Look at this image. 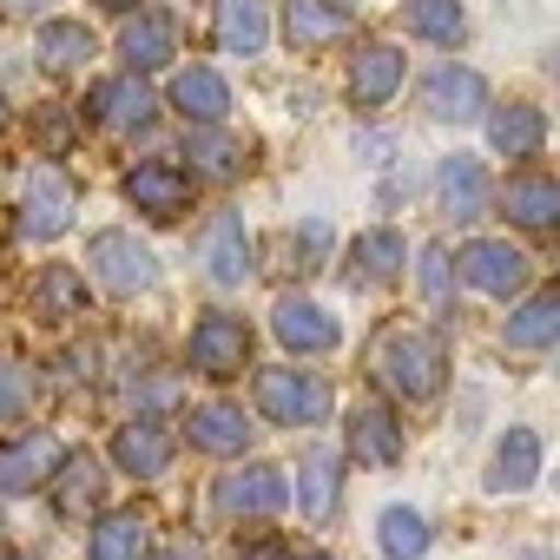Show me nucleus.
I'll return each instance as SVG.
<instances>
[{
	"label": "nucleus",
	"mask_w": 560,
	"mask_h": 560,
	"mask_svg": "<svg viewBox=\"0 0 560 560\" xmlns=\"http://www.w3.org/2000/svg\"><path fill=\"white\" fill-rule=\"evenodd\" d=\"M40 317L47 324H67V317H86V284H80V277L67 270V264H54L47 277H40Z\"/></svg>",
	"instance_id": "32"
},
{
	"label": "nucleus",
	"mask_w": 560,
	"mask_h": 560,
	"mask_svg": "<svg viewBox=\"0 0 560 560\" xmlns=\"http://www.w3.org/2000/svg\"><path fill=\"white\" fill-rule=\"evenodd\" d=\"M60 514H93L100 508V494H106V475H100V462L93 455H60Z\"/></svg>",
	"instance_id": "27"
},
{
	"label": "nucleus",
	"mask_w": 560,
	"mask_h": 560,
	"mask_svg": "<svg viewBox=\"0 0 560 560\" xmlns=\"http://www.w3.org/2000/svg\"><path fill=\"white\" fill-rule=\"evenodd\" d=\"M357 270L370 277V284L396 277V270H402V237H396V231H363V237H357Z\"/></svg>",
	"instance_id": "34"
},
{
	"label": "nucleus",
	"mask_w": 560,
	"mask_h": 560,
	"mask_svg": "<svg viewBox=\"0 0 560 560\" xmlns=\"http://www.w3.org/2000/svg\"><path fill=\"white\" fill-rule=\"evenodd\" d=\"M205 270L218 277V284H244L250 277V237H244V224L231 211L211 218V231H205Z\"/></svg>",
	"instance_id": "24"
},
{
	"label": "nucleus",
	"mask_w": 560,
	"mask_h": 560,
	"mask_svg": "<svg viewBox=\"0 0 560 560\" xmlns=\"http://www.w3.org/2000/svg\"><path fill=\"white\" fill-rule=\"evenodd\" d=\"M8 8H21V14H34V8H47V0H8Z\"/></svg>",
	"instance_id": "41"
},
{
	"label": "nucleus",
	"mask_w": 560,
	"mask_h": 560,
	"mask_svg": "<svg viewBox=\"0 0 560 560\" xmlns=\"http://www.w3.org/2000/svg\"><path fill=\"white\" fill-rule=\"evenodd\" d=\"M298 501L311 521H324L337 508V448H311L304 468H298Z\"/></svg>",
	"instance_id": "30"
},
{
	"label": "nucleus",
	"mask_w": 560,
	"mask_h": 560,
	"mask_svg": "<svg viewBox=\"0 0 560 560\" xmlns=\"http://www.w3.org/2000/svg\"><path fill=\"white\" fill-rule=\"evenodd\" d=\"M540 139H547L540 106L508 100V106H494V113H488V145H494L501 159H534V152H540Z\"/></svg>",
	"instance_id": "17"
},
{
	"label": "nucleus",
	"mask_w": 560,
	"mask_h": 560,
	"mask_svg": "<svg viewBox=\"0 0 560 560\" xmlns=\"http://www.w3.org/2000/svg\"><path fill=\"white\" fill-rule=\"evenodd\" d=\"M435 198H442V211H448V218H462V224H468V218H481V211H488L494 185H488V172H481L475 159H462V152H455V159H442V172H435Z\"/></svg>",
	"instance_id": "14"
},
{
	"label": "nucleus",
	"mask_w": 560,
	"mask_h": 560,
	"mask_svg": "<svg viewBox=\"0 0 560 560\" xmlns=\"http://www.w3.org/2000/svg\"><path fill=\"white\" fill-rule=\"evenodd\" d=\"M93 560H145V514L119 508L93 527Z\"/></svg>",
	"instance_id": "28"
},
{
	"label": "nucleus",
	"mask_w": 560,
	"mask_h": 560,
	"mask_svg": "<svg viewBox=\"0 0 560 560\" xmlns=\"http://www.w3.org/2000/svg\"><path fill=\"white\" fill-rule=\"evenodd\" d=\"M237 560H291L284 547H250V553H237Z\"/></svg>",
	"instance_id": "39"
},
{
	"label": "nucleus",
	"mask_w": 560,
	"mask_h": 560,
	"mask_svg": "<svg viewBox=\"0 0 560 560\" xmlns=\"http://www.w3.org/2000/svg\"><path fill=\"white\" fill-rule=\"evenodd\" d=\"M534 475H540V435L534 429H508L501 448H494V462H488V488L494 494H521Z\"/></svg>",
	"instance_id": "22"
},
{
	"label": "nucleus",
	"mask_w": 560,
	"mask_h": 560,
	"mask_svg": "<svg viewBox=\"0 0 560 560\" xmlns=\"http://www.w3.org/2000/svg\"><path fill=\"white\" fill-rule=\"evenodd\" d=\"M264 40H270V8L264 0H218V47L224 54L250 60V54H264Z\"/></svg>",
	"instance_id": "18"
},
{
	"label": "nucleus",
	"mask_w": 560,
	"mask_h": 560,
	"mask_svg": "<svg viewBox=\"0 0 560 560\" xmlns=\"http://www.w3.org/2000/svg\"><path fill=\"white\" fill-rule=\"evenodd\" d=\"M0 132H8V100H0Z\"/></svg>",
	"instance_id": "42"
},
{
	"label": "nucleus",
	"mask_w": 560,
	"mask_h": 560,
	"mask_svg": "<svg viewBox=\"0 0 560 560\" xmlns=\"http://www.w3.org/2000/svg\"><path fill=\"white\" fill-rule=\"evenodd\" d=\"M462 27H468L462 0H409V34H422V40H435V47H455Z\"/></svg>",
	"instance_id": "31"
},
{
	"label": "nucleus",
	"mask_w": 560,
	"mask_h": 560,
	"mask_svg": "<svg viewBox=\"0 0 560 560\" xmlns=\"http://www.w3.org/2000/svg\"><path fill=\"white\" fill-rule=\"evenodd\" d=\"M73 211H80L73 178L60 165H27V178H21V231L47 244V237H60L73 224Z\"/></svg>",
	"instance_id": "2"
},
{
	"label": "nucleus",
	"mask_w": 560,
	"mask_h": 560,
	"mask_svg": "<svg viewBox=\"0 0 560 560\" xmlns=\"http://www.w3.org/2000/svg\"><path fill=\"white\" fill-rule=\"evenodd\" d=\"M60 442L54 435H27V442H14V448H0V488H40V481H54V468H60Z\"/></svg>",
	"instance_id": "23"
},
{
	"label": "nucleus",
	"mask_w": 560,
	"mask_h": 560,
	"mask_svg": "<svg viewBox=\"0 0 560 560\" xmlns=\"http://www.w3.org/2000/svg\"><path fill=\"white\" fill-rule=\"evenodd\" d=\"M350 34V14L337 0H284V40L298 54H317V47H337Z\"/></svg>",
	"instance_id": "13"
},
{
	"label": "nucleus",
	"mask_w": 560,
	"mask_h": 560,
	"mask_svg": "<svg viewBox=\"0 0 560 560\" xmlns=\"http://www.w3.org/2000/svg\"><path fill=\"white\" fill-rule=\"evenodd\" d=\"M462 277L475 291H488V298H514L521 284H527V250H514L508 237H475V244H462Z\"/></svg>",
	"instance_id": "5"
},
{
	"label": "nucleus",
	"mask_w": 560,
	"mask_h": 560,
	"mask_svg": "<svg viewBox=\"0 0 560 560\" xmlns=\"http://www.w3.org/2000/svg\"><path fill=\"white\" fill-rule=\"evenodd\" d=\"M422 106H429V119L468 126V119L488 113V80H481L475 67H435V73L422 80Z\"/></svg>",
	"instance_id": "6"
},
{
	"label": "nucleus",
	"mask_w": 560,
	"mask_h": 560,
	"mask_svg": "<svg viewBox=\"0 0 560 560\" xmlns=\"http://www.w3.org/2000/svg\"><path fill=\"white\" fill-rule=\"evenodd\" d=\"M257 409L284 429H311V422L330 416V389L311 370H264L257 376Z\"/></svg>",
	"instance_id": "4"
},
{
	"label": "nucleus",
	"mask_w": 560,
	"mask_h": 560,
	"mask_svg": "<svg viewBox=\"0 0 560 560\" xmlns=\"http://www.w3.org/2000/svg\"><path fill=\"white\" fill-rule=\"evenodd\" d=\"M113 462H119L126 475H139V481H145V475H165V462H172V435H165L159 422L139 416V422H126V429L113 435Z\"/></svg>",
	"instance_id": "21"
},
{
	"label": "nucleus",
	"mask_w": 560,
	"mask_h": 560,
	"mask_svg": "<svg viewBox=\"0 0 560 560\" xmlns=\"http://www.w3.org/2000/svg\"><path fill=\"white\" fill-rule=\"evenodd\" d=\"M376 540H383V553H389V560H416V553L429 547V527H422V514H416V508H383Z\"/></svg>",
	"instance_id": "33"
},
{
	"label": "nucleus",
	"mask_w": 560,
	"mask_h": 560,
	"mask_svg": "<svg viewBox=\"0 0 560 560\" xmlns=\"http://www.w3.org/2000/svg\"><path fill=\"white\" fill-rule=\"evenodd\" d=\"M8 560H27V553H8Z\"/></svg>",
	"instance_id": "44"
},
{
	"label": "nucleus",
	"mask_w": 560,
	"mask_h": 560,
	"mask_svg": "<svg viewBox=\"0 0 560 560\" xmlns=\"http://www.w3.org/2000/svg\"><path fill=\"white\" fill-rule=\"evenodd\" d=\"M422 291H429V304H448V291H455V284H448V250H442V244L422 250Z\"/></svg>",
	"instance_id": "37"
},
{
	"label": "nucleus",
	"mask_w": 560,
	"mask_h": 560,
	"mask_svg": "<svg viewBox=\"0 0 560 560\" xmlns=\"http://www.w3.org/2000/svg\"><path fill=\"white\" fill-rule=\"evenodd\" d=\"M250 363V330L224 311H211L198 330H191V370L198 376H244Z\"/></svg>",
	"instance_id": "7"
},
{
	"label": "nucleus",
	"mask_w": 560,
	"mask_h": 560,
	"mask_svg": "<svg viewBox=\"0 0 560 560\" xmlns=\"http://www.w3.org/2000/svg\"><path fill=\"white\" fill-rule=\"evenodd\" d=\"M172 54H178V21H172V14H139V21H126V34H119L126 73H159V67H172Z\"/></svg>",
	"instance_id": "12"
},
{
	"label": "nucleus",
	"mask_w": 560,
	"mask_h": 560,
	"mask_svg": "<svg viewBox=\"0 0 560 560\" xmlns=\"http://www.w3.org/2000/svg\"><path fill=\"white\" fill-rule=\"evenodd\" d=\"M34 54H40V67L67 73V67H80V60H93V34H86L80 21H47V27L34 34Z\"/></svg>",
	"instance_id": "29"
},
{
	"label": "nucleus",
	"mask_w": 560,
	"mask_h": 560,
	"mask_svg": "<svg viewBox=\"0 0 560 560\" xmlns=\"http://www.w3.org/2000/svg\"><path fill=\"white\" fill-rule=\"evenodd\" d=\"M152 560H205V553H198V547H191V540H165V547H159V553H152Z\"/></svg>",
	"instance_id": "38"
},
{
	"label": "nucleus",
	"mask_w": 560,
	"mask_h": 560,
	"mask_svg": "<svg viewBox=\"0 0 560 560\" xmlns=\"http://www.w3.org/2000/svg\"><path fill=\"white\" fill-rule=\"evenodd\" d=\"M172 106L185 113V126H218V119L231 113V86H224V73H211V67H185V73L172 80Z\"/></svg>",
	"instance_id": "15"
},
{
	"label": "nucleus",
	"mask_w": 560,
	"mask_h": 560,
	"mask_svg": "<svg viewBox=\"0 0 560 560\" xmlns=\"http://www.w3.org/2000/svg\"><path fill=\"white\" fill-rule=\"evenodd\" d=\"M396 86H402V54L389 40H376L350 60V106H383Z\"/></svg>",
	"instance_id": "16"
},
{
	"label": "nucleus",
	"mask_w": 560,
	"mask_h": 560,
	"mask_svg": "<svg viewBox=\"0 0 560 560\" xmlns=\"http://www.w3.org/2000/svg\"><path fill=\"white\" fill-rule=\"evenodd\" d=\"M508 218H514V224H527V231L553 224V218H560V185H553V178H540V172L508 178Z\"/></svg>",
	"instance_id": "25"
},
{
	"label": "nucleus",
	"mask_w": 560,
	"mask_h": 560,
	"mask_svg": "<svg viewBox=\"0 0 560 560\" xmlns=\"http://www.w3.org/2000/svg\"><path fill=\"white\" fill-rule=\"evenodd\" d=\"M27 402H34L27 370H21L14 357H0V422H21V416H27Z\"/></svg>",
	"instance_id": "36"
},
{
	"label": "nucleus",
	"mask_w": 560,
	"mask_h": 560,
	"mask_svg": "<svg viewBox=\"0 0 560 560\" xmlns=\"http://www.w3.org/2000/svg\"><path fill=\"white\" fill-rule=\"evenodd\" d=\"M86 264H93L100 284L119 291V298H139V291L159 284V257H152L132 231H100V237L86 244Z\"/></svg>",
	"instance_id": "3"
},
{
	"label": "nucleus",
	"mask_w": 560,
	"mask_h": 560,
	"mask_svg": "<svg viewBox=\"0 0 560 560\" xmlns=\"http://www.w3.org/2000/svg\"><path fill=\"white\" fill-rule=\"evenodd\" d=\"M126 198H132L145 218L172 224V218H185V211H191V178H185L178 165L152 159V165H132V172H126Z\"/></svg>",
	"instance_id": "9"
},
{
	"label": "nucleus",
	"mask_w": 560,
	"mask_h": 560,
	"mask_svg": "<svg viewBox=\"0 0 560 560\" xmlns=\"http://www.w3.org/2000/svg\"><path fill=\"white\" fill-rule=\"evenodd\" d=\"M350 462L396 468V462H402V422L383 416V409H357V416H350Z\"/></svg>",
	"instance_id": "20"
},
{
	"label": "nucleus",
	"mask_w": 560,
	"mask_h": 560,
	"mask_svg": "<svg viewBox=\"0 0 560 560\" xmlns=\"http://www.w3.org/2000/svg\"><path fill=\"white\" fill-rule=\"evenodd\" d=\"M370 370L389 396L402 402H429L442 389V370H448V350L429 337V330H383L376 350H370Z\"/></svg>",
	"instance_id": "1"
},
{
	"label": "nucleus",
	"mask_w": 560,
	"mask_h": 560,
	"mask_svg": "<svg viewBox=\"0 0 560 560\" xmlns=\"http://www.w3.org/2000/svg\"><path fill=\"white\" fill-rule=\"evenodd\" d=\"M185 435H191V448L237 455V448L250 442V422H244V409H231V402H198V409L185 416Z\"/></svg>",
	"instance_id": "19"
},
{
	"label": "nucleus",
	"mask_w": 560,
	"mask_h": 560,
	"mask_svg": "<svg viewBox=\"0 0 560 560\" xmlns=\"http://www.w3.org/2000/svg\"><path fill=\"white\" fill-rule=\"evenodd\" d=\"M86 113H93L106 132H145V126L159 119V100H152V86H145L139 73H126V80H106V86H93Z\"/></svg>",
	"instance_id": "10"
},
{
	"label": "nucleus",
	"mask_w": 560,
	"mask_h": 560,
	"mask_svg": "<svg viewBox=\"0 0 560 560\" xmlns=\"http://www.w3.org/2000/svg\"><path fill=\"white\" fill-rule=\"evenodd\" d=\"M270 330L284 337V350H298V357L337 350V317H330L324 304H311V298H277V311H270Z\"/></svg>",
	"instance_id": "11"
},
{
	"label": "nucleus",
	"mask_w": 560,
	"mask_h": 560,
	"mask_svg": "<svg viewBox=\"0 0 560 560\" xmlns=\"http://www.w3.org/2000/svg\"><path fill=\"white\" fill-rule=\"evenodd\" d=\"M553 337H560V291H540L508 317V350H547Z\"/></svg>",
	"instance_id": "26"
},
{
	"label": "nucleus",
	"mask_w": 560,
	"mask_h": 560,
	"mask_svg": "<svg viewBox=\"0 0 560 560\" xmlns=\"http://www.w3.org/2000/svg\"><path fill=\"white\" fill-rule=\"evenodd\" d=\"M298 560H330V553H298Z\"/></svg>",
	"instance_id": "43"
},
{
	"label": "nucleus",
	"mask_w": 560,
	"mask_h": 560,
	"mask_svg": "<svg viewBox=\"0 0 560 560\" xmlns=\"http://www.w3.org/2000/svg\"><path fill=\"white\" fill-rule=\"evenodd\" d=\"M100 8H106V14H132V8H139V0H100Z\"/></svg>",
	"instance_id": "40"
},
{
	"label": "nucleus",
	"mask_w": 560,
	"mask_h": 560,
	"mask_svg": "<svg viewBox=\"0 0 560 560\" xmlns=\"http://www.w3.org/2000/svg\"><path fill=\"white\" fill-rule=\"evenodd\" d=\"M291 501V488H284V468H270V462H244L237 475H224L218 481V514H277Z\"/></svg>",
	"instance_id": "8"
},
{
	"label": "nucleus",
	"mask_w": 560,
	"mask_h": 560,
	"mask_svg": "<svg viewBox=\"0 0 560 560\" xmlns=\"http://www.w3.org/2000/svg\"><path fill=\"white\" fill-rule=\"evenodd\" d=\"M185 159H198V172H211V178H231L237 165H244V145H231V139H218V132H191L185 139Z\"/></svg>",
	"instance_id": "35"
}]
</instances>
